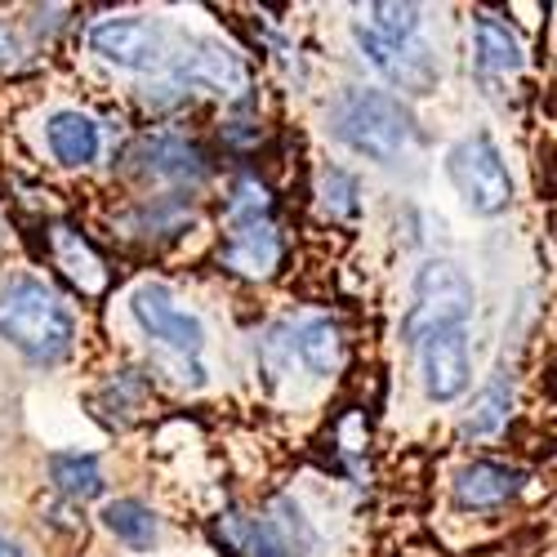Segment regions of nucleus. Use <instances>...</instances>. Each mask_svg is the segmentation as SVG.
Here are the masks:
<instances>
[{"mask_svg":"<svg viewBox=\"0 0 557 557\" xmlns=\"http://www.w3.org/2000/svg\"><path fill=\"white\" fill-rule=\"evenodd\" d=\"M370 32L384 40H420V5H397V0H380L370 5Z\"/></svg>","mask_w":557,"mask_h":557,"instance_id":"18","label":"nucleus"},{"mask_svg":"<svg viewBox=\"0 0 557 557\" xmlns=\"http://www.w3.org/2000/svg\"><path fill=\"white\" fill-rule=\"evenodd\" d=\"M0 557H27V553H23V548H18L10 535H0Z\"/></svg>","mask_w":557,"mask_h":557,"instance_id":"21","label":"nucleus"},{"mask_svg":"<svg viewBox=\"0 0 557 557\" xmlns=\"http://www.w3.org/2000/svg\"><path fill=\"white\" fill-rule=\"evenodd\" d=\"M446 174L455 183V193L463 197V206L478 214H499L513 201V178H508V165L486 134L455 144L446 157Z\"/></svg>","mask_w":557,"mask_h":557,"instance_id":"4","label":"nucleus"},{"mask_svg":"<svg viewBox=\"0 0 557 557\" xmlns=\"http://www.w3.org/2000/svg\"><path fill=\"white\" fill-rule=\"evenodd\" d=\"M331 121L344 144L370 161H397L414 138L410 112L393 95H384V89H348L335 103Z\"/></svg>","mask_w":557,"mask_h":557,"instance_id":"2","label":"nucleus"},{"mask_svg":"<svg viewBox=\"0 0 557 557\" xmlns=\"http://www.w3.org/2000/svg\"><path fill=\"white\" fill-rule=\"evenodd\" d=\"M89 50L116 67L148 72L165 59V36L148 18H103V23H95V32H89Z\"/></svg>","mask_w":557,"mask_h":557,"instance_id":"7","label":"nucleus"},{"mask_svg":"<svg viewBox=\"0 0 557 557\" xmlns=\"http://www.w3.org/2000/svg\"><path fill=\"white\" fill-rule=\"evenodd\" d=\"M276 259H282V242H276L268 223H242L232 232V246L223 250V263L242 276H268Z\"/></svg>","mask_w":557,"mask_h":557,"instance_id":"11","label":"nucleus"},{"mask_svg":"<svg viewBox=\"0 0 557 557\" xmlns=\"http://www.w3.org/2000/svg\"><path fill=\"white\" fill-rule=\"evenodd\" d=\"M129 308H134V321H138V326H144L152 339H161L165 348H174V352H183V357H201V348H206V326H201V321H197L188 308H178L165 286H138L134 299H129Z\"/></svg>","mask_w":557,"mask_h":557,"instance_id":"6","label":"nucleus"},{"mask_svg":"<svg viewBox=\"0 0 557 557\" xmlns=\"http://www.w3.org/2000/svg\"><path fill=\"white\" fill-rule=\"evenodd\" d=\"M99 125L89 121L85 112H59L50 121V148L63 165H89L99 157Z\"/></svg>","mask_w":557,"mask_h":557,"instance_id":"14","label":"nucleus"},{"mask_svg":"<svg viewBox=\"0 0 557 557\" xmlns=\"http://www.w3.org/2000/svg\"><path fill=\"white\" fill-rule=\"evenodd\" d=\"M295 348H299L308 370H317V375H331V370L339 366V331H335V321H308V326L295 335Z\"/></svg>","mask_w":557,"mask_h":557,"instance_id":"17","label":"nucleus"},{"mask_svg":"<svg viewBox=\"0 0 557 557\" xmlns=\"http://www.w3.org/2000/svg\"><path fill=\"white\" fill-rule=\"evenodd\" d=\"M134 157H138V165H144L152 178H170V183H201L210 174L201 148L188 144V138H178V134H148V138H138Z\"/></svg>","mask_w":557,"mask_h":557,"instance_id":"9","label":"nucleus"},{"mask_svg":"<svg viewBox=\"0 0 557 557\" xmlns=\"http://www.w3.org/2000/svg\"><path fill=\"white\" fill-rule=\"evenodd\" d=\"M478 67L482 76H513L522 67V40L495 14H478Z\"/></svg>","mask_w":557,"mask_h":557,"instance_id":"13","label":"nucleus"},{"mask_svg":"<svg viewBox=\"0 0 557 557\" xmlns=\"http://www.w3.org/2000/svg\"><path fill=\"white\" fill-rule=\"evenodd\" d=\"M214 535L237 553V557H295L290 553V544L276 535L268 522H259V518H242V513H227V518H219V527H214Z\"/></svg>","mask_w":557,"mask_h":557,"instance_id":"12","label":"nucleus"},{"mask_svg":"<svg viewBox=\"0 0 557 557\" xmlns=\"http://www.w3.org/2000/svg\"><path fill=\"white\" fill-rule=\"evenodd\" d=\"M469 317H473V282L463 276V268H455L450 259H429L420 272H414L410 308L401 321L406 339L424 344L437 331H459Z\"/></svg>","mask_w":557,"mask_h":557,"instance_id":"3","label":"nucleus"},{"mask_svg":"<svg viewBox=\"0 0 557 557\" xmlns=\"http://www.w3.org/2000/svg\"><path fill=\"white\" fill-rule=\"evenodd\" d=\"M504 414H508V380H495V384L478 397V410H473L469 429H473V433H495V429L504 424Z\"/></svg>","mask_w":557,"mask_h":557,"instance_id":"19","label":"nucleus"},{"mask_svg":"<svg viewBox=\"0 0 557 557\" xmlns=\"http://www.w3.org/2000/svg\"><path fill=\"white\" fill-rule=\"evenodd\" d=\"M50 478L67 499H95L103 495V469L95 455H81V450H63L50 459Z\"/></svg>","mask_w":557,"mask_h":557,"instance_id":"15","label":"nucleus"},{"mask_svg":"<svg viewBox=\"0 0 557 557\" xmlns=\"http://www.w3.org/2000/svg\"><path fill=\"white\" fill-rule=\"evenodd\" d=\"M321 193H326V210L335 219H352L357 214V183L344 170H326V178H321Z\"/></svg>","mask_w":557,"mask_h":557,"instance_id":"20","label":"nucleus"},{"mask_svg":"<svg viewBox=\"0 0 557 557\" xmlns=\"http://www.w3.org/2000/svg\"><path fill=\"white\" fill-rule=\"evenodd\" d=\"M352 36L361 45V54L370 59V67H375L388 85L406 89V95H433L437 89V63L429 54V45H420V40H384L366 23H357Z\"/></svg>","mask_w":557,"mask_h":557,"instance_id":"5","label":"nucleus"},{"mask_svg":"<svg viewBox=\"0 0 557 557\" xmlns=\"http://www.w3.org/2000/svg\"><path fill=\"white\" fill-rule=\"evenodd\" d=\"M522 491V473L508 469V463H491L478 459L455 478V504L459 508H495L504 499H513Z\"/></svg>","mask_w":557,"mask_h":557,"instance_id":"10","label":"nucleus"},{"mask_svg":"<svg viewBox=\"0 0 557 557\" xmlns=\"http://www.w3.org/2000/svg\"><path fill=\"white\" fill-rule=\"evenodd\" d=\"M420 370H424V393L433 401H455L463 397L473 380V361H469V335L459 331H437L420 344Z\"/></svg>","mask_w":557,"mask_h":557,"instance_id":"8","label":"nucleus"},{"mask_svg":"<svg viewBox=\"0 0 557 557\" xmlns=\"http://www.w3.org/2000/svg\"><path fill=\"white\" fill-rule=\"evenodd\" d=\"M0 339H10L36 366H54L76 344V317L45 282L14 276L0 290Z\"/></svg>","mask_w":557,"mask_h":557,"instance_id":"1","label":"nucleus"},{"mask_svg":"<svg viewBox=\"0 0 557 557\" xmlns=\"http://www.w3.org/2000/svg\"><path fill=\"white\" fill-rule=\"evenodd\" d=\"M103 527L129 548H152L157 544V518H152V508L138 504V499H112L103 508Z\"/></svg>","mask_w":557,"mask_h":557,"instance_id":"16","label":"nucleus"}]
</instances>
